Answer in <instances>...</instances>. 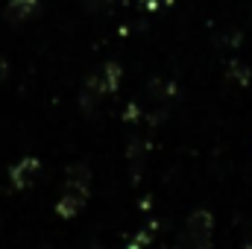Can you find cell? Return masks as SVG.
<instances>
[{
  "mask_svg": "<svg viewBox=\"0 0 252 249\" xmlns=\"http://www.w3.org/2000/svg\"><path fill=\"white\" fill-rule=\"evenodd\" d=\"M6 73H9V64H6V59H0V79H3Z\"/></svg>",
  "mask_w": 252,
  "mask_h": 249,
  "instance_id": "cell-5",
  "label": "cell"
},
{
  "mask_svg": "<svg viewBox=\"0 0 252 249\" xmlns=\"http://www.w3.org/2000/svg\"><path fill=\"white\" fill-rule=\"evenodd\" d=\"M85 6L91 12H109L112 6H118V0H85Z\"/></svg>",
  "mask_w": 252,
  "mask_h": 249,
  "instance_id": "cell-3",
  "label": "cell"
},
{
  "mask_svg": "<svg viewBox=\"0 0 252 249\" xmlns=\"http://www.w3.org/2000/svg\"><path fill=\"white\" fill-rule=\"evenodd\" d=\"M41 173V167H38V158H21L15 167H12V185L15 187H30L35 182V176Z\"/></svg>",
  "mask_w": 252,
  "mask_h": 249,
  "instance_id": "cell-1",
  "label": "cell"
},
{
  "mask_svg": "<svg viewBox=\"0 0 252 249\" xmlns=\"http://www.w3.org/2000/svg\"><path fill=\"white\" fill-rule=\"evenodd\" d=\"M141 3H144L147 9H158V6H167L170 0H141Z\"/></svg>",
  "mask_w": 252,
  "mask_h": 249,
  "instance_id": "cell-4",
  "label": "cell"
},
{
  "mask_svg": "<svg viewBox=\"0 0 252 249\" xmlns=\"http://www.w3.org/2000/svg\"><path fill=\"white\" fill-rule=\"evenodd\" d=\"M38 12V0H9L3 9V18L9 24H24Z\"/></svg>",
  "mask_w": 252,
  "mask_h": 249,
  "instance_id": "cell-2",
  "label": "cell"
}]
</instances>
